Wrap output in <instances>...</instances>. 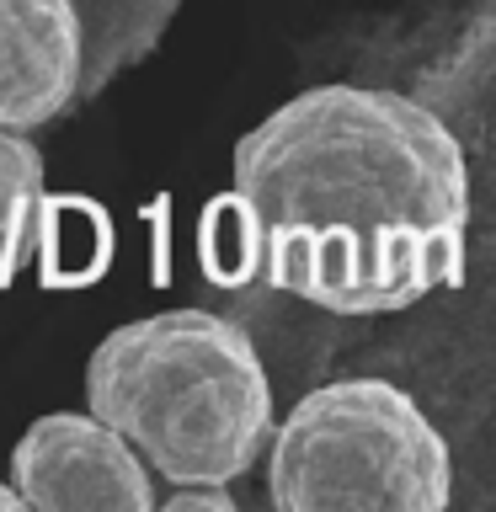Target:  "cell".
I'll return each instance as SVG.
<instances>
[{"label": "cell", "mask_w": 496, "mask_h": 512, "mask_svg": "<svg viewBox=\"0 0 496 512\" xmlns=\"http://www.w3.org/2000/svg\"><path fill=\"white\" fill-rule=\"evenodd\" d=\"M219 278H267L331 315H395L464 278L470 166L432 107L384 86H310L230 160Z\"/></svg>", "instance_id": "obj_1"}, {"label": "cell", "mask_w": 496, "mask_h": 512, "mask_svg": "<svg viewBox=\"0 0 496 512\" xmlns=\"http://www.w3.org/2000/svg\"><path fill=\"white\" fill-rule=\"evenodd\" d=\"M86 406L171 486H230L278 432L262 352L214 310H160L107 331L86 363Z\"/></svg>", "instance_id": "obj_2"}, {"label": "cell", "mask_w": 496, "mask_h": 512, "mask_svg": "<svg viewBox=\"0 0 496 512\" xmlns=\"http://www.w3.org/2000/svg\"><path fill=\"white\" fill-rule=\"evenodd\" d=\"M267 496L283 512H438L454 496V454L400 384L331 379L272 432Z\"/></svg>", "instance_id": "obj_3"}, {"label": "cell", "mask_w": 496, "mask_h": 512, "mask_svg": "<svg viewBox=\"0 0 496 512\" xmlns=\"http://www.w3.org/2000/svg\"><path fill=\"white\" fill-rule=\"evenodd\" d=\"M11 480L38 512H150L155 470L96 411H48L11 448Z\"/></svg>", "instance_id": "obj_4"}, {"label": "cell", "mask_w": 496, "mask_h": 512, "mask_svg": "<svg viewBox=\"0 0 496 512\" xmlns=\"http://www.w3.org/2000/svg\"><path fill=\"white\" fill-rule=\"evenodd\" d=\"M75 0H0V128H43L75 102Z\"/></svg>", "instance_id": "obj_5"}, {"label": "cell", "mask_w": 496, "mask_h": 512, "mask_svg": "<svg viewBox=\"0 0 496 512\" xmlns=\"http://www.w3.org/2000/svg\"><path fill=\"white\" fill-rule=\"evenodd\" d=\"M43 155L22 128H0V288L16 283L43 235Z\"/></svg>", "instance_id": "obj_6"}, {"label": "cell", "mask_w": 496, "mask_h": 512, "mask_svg": "<svg viewBox=\"0 0 496 512\" xmlns=\"http://www.w3.org/2000/svg\"><path fill=\"white\" fill-rule=\"evenodd\" d=\"M160 507H171V512H187V507H214V512H230V491L224 486H176Z\"/></svg>", "instance_id": "obj_7"}, {"label": "cell", "mask_w": 496, "mask_h": 512, "mask_svg": "<svg viewBox=\"0 0 496 512\" xmlns=\"http://www.w3.org/2000/svg\"><path fill=\"white\" fill-rule=\"evenodd\" d=\"M16 507H27V496L16 491V480H11V486H0V512H16Z\"/></svg>", "instance_id": "obj_8"}]
</instances>
